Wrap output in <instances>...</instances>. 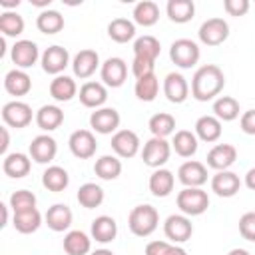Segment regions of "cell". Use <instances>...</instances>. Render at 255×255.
I'll list each match as a JSON object with an SVG mask.
<instances>
[{
	"label": "cell",
	"mask_w": 255,
	"mask_h": 255,
	"mask_svg": "<svg viewBox=\"0 0 255 255\" xmlns=\"http://www.w3.org/2000/svg\"><path fill=\"white\" fill-rule=\"evenodd\" d=\"M245 185H247L251 191H255V167H251V169L245 173Z\"/></svg>",
	"instance_id": "52"
},
{
	"label": "cell",
	"mask_w": 255,
	"mask_h": 255,
	"mask_svg": "<svg viewBox=\"0 0 255 255\" xmlns=\"http://www.w3.org/2000/svg\"><path fill=\"white\" fill-rule=\"evenodd\" d=\"M239 126H241V131L247 133V135H255V108L253 110H247L241 114L239 118Z\"/></svg>",
	"instance_id": "49"
},
{
	"label": "cell",
	"mask_w": 255,
	"mask_h": 255,
	"mask_svg": "<svg viewBox=\"0 0 255 255\" xmlns=\"http://www.w3.org/2000/svg\"><path fill=\"white\" fill-rule=\"evenodd\" d=\"M153 68H155V62H149V60H143V58H135V56H133L131 74L135 76V80H139V78H143V76H149V74H155Z\"/></svg>",
	"instance_id": "47"
},
{
	"label": "cell",
	"mask_w": 255,
	"mask_h": 255,
	"mask_svg": "<svg viewBox=\"0 0 255 255\" xmlns=\"http://www.w3.org/2000/svg\"><path fill=\"white\" fill-rule=\"evenodd\" d=\"M30 167H32V157H30V155H26V153L14 151V153L4 155L2 171H4L8 177H12V179L26 177V175L30 173Z\"/></svg>",
	"instance_id": "22"
},
{
	"label": "cell",
	"mask_w": 255,
	"mask_h": 255,
	"mask_svg": "<svg viewBox=\"0 0 255 255\" xmlns=\"http://www.w3.org/2000/svg\"><path fill=\"white\" fill-rule=\"evenodd\" d=\"M4 90L10 94V96H26L30 90H32V78L24 72V70H10L6 76H4Z\"/></svg>",
	"instance_id": "25"
},
{
	"label": "cell",
	"mask_w": 255,
	"mask_h": 255,
	"mask_svg": "<svg viewBox=\"0 0 255 255\" xmlns=\"http://www.w3.org/2000/svg\"><path fill=\"white\" fill-rule=\"evenodd\" d=\"M0 6L4 10H12V8H18L20 6V0H0Z\"/></svg>",
	"instance_id": "53"
},
{
	"label": "cell",
	"mask_w": 255,
	"mask_h": 255,
	"mask_svg": "<svg viewBox=\"0 0 255 255\" xmlns=\"http://www.w3.org/2000/svg\"><path fill=\"white\" fill-rule=\"evenodd\" d=\"M40 64H42V70L46 74H52L54 78L56 76H62V72L70 66V52L64 46H58V44L48 46L42 52Z\"/></svg>",
	"instance_id": "8"
},
{
	"label": "cell",
	"mask_w": 255,
	"mask_h": 255,
	"mask_svg": "<svg viewBox=\"0 0 255 255\" xmlns=\"http://www.w3.org/2000/svg\"><path fill=\"white\" fill-rule=\"evenodd\" d=\"M68 145H70V151L78 159H90V157L96 155V149H98L96 135L90 129H76V131H72V135L68 139Z\"/></svg>",
	"instance_id": "11"
},
{
	"label": "cell",
	"mask_w": 255,
	"mask_h": 255,
	"mask_svg": "<svg viewBox=\"0 0 255 255\" xmlns=\"http://www.w3.org/2000/svg\"><path fill=\"white\" fill-rule=\"evenodd\" d=\"M10 58H12V62L16 64L18 70H26V68H32L38 62V58H42V56H40V50H38L36 42L18 40V42H14V46L10 50Z\"/></svg>",
	"instance_id": "13"
},
{
	"label": "cell",
	"mask_w": 255,
	"mask_h": 255,
	"mask_svg": "<svg viewBox=\"0 0 255 255\" xmlns=\"http://www.w3.org/2000/svg\"><path fill=\"white\" fill-rule=\"evenodd\" d=\"M8 207H10V205H6V203H0V209H2V227L8 223Z\"/></svg>",
	"instance_id": "55"
},
{
	"label": "cell",
	"mask_w": 255,
	"mask_h": 255,
	"mask_svg": "<svg viewBox=\"0 0 255 255\" xmlns=\"http://www.w3.org/2000/svg\"><path fill=\"white\" fill-rule=\"evenodd\" d=\"M177 207L187 217H197L207 211L209 207V195L201 187H183L177 193Z\"/></svg>",
	"instance_id": "3"
},
{
	"label": "cell",
	"mask_w": 255,
	"mask_h": 255,
	"mask_svg": "<svg viewBox=\"0 0 255 255\" xmlns=\"http://www.w3.org/2000/svg\"><path fill=\"white\" fill-rule=\"evenodd\" d=\"M104 197H106V195H104V189H102L98 183H92V181L80 185L78 195H76L78 203H80L82 207H86V209H96V207H100V205L104 203Z\"/></svg>",
	"instance_id": "40"
},
{
	"label": "cell",
	"mask_w": 255,
	"mask_h": 255,
	"mask_svg": "<svg viewBox=\"0 0 255 255\" xmlns=\"http://www.w3.org/2000/svg\"><path fill=\"white\" fill-rule=\"evenodd\" d=\"M94 173L104 179V181H112V179H118L120 173H122V161L118 155H102L96 159L94 163Z\"/></svg>",
	"instance_id": "38"
},
{
	"label": "cell",
	"mask_w": 255,
	"mask_h": 255,
	"mask_svg": "<svg viewBox=\"0 0 255 255\" xmlns=\"http://www.w3.org/2000/svg\"><path fill=\"white\" fill-rule=\"evenodd\" d=\"M239 233L245 241H255V211H247L239 217Z\"/></svg>",
	"instance_id": "46"
},
{
	"label": "cell",
	"mask_w": 255,
	"mask_h": 255,
	"mask_svg": "<svg viewBox=\"0 0 255 255\" xmlns=\"http://www.w3.org/2000/svg\"><path fill=\"white\" fill-rule=\"evenodd\" d=\"M177 179L183 187H201L207 181V165L197 159L183 161L177 169Z\"/></svg>",
	"instance_id": "14"
},
{
	"label": "cell",
	"mask_w": 255,
	"mask_h": 255,
	"mask_svg": "<svg viewBox=\"0 0 255 255\" xmlns=\"http://www.w3.org/2000/svg\"><path fill=\"white\" fill-rule=\"evenodd\" d=\"M108 36L118 42V44H126L129 40L135 38V24L133 20H128V18H114L110 24H108Z\"/></svg>",
	"instance_id": "36"
},
{
	"label": "cell",
	"mask_w": 255,
	"mask_h": 255,
	"mask_svg": "<svg viewBox=\"0 0 255 255\" xmlns=\"http://www.w3.org/2000/svg\"><path fill=\"white\" fill-rule=\"evenodd\" d=\"M46 225L56 231V233H62V231H68L70 225H72V209L66 205V203H54L52 207H48L46 211Z\"/></svg>",
	"instance_id": "23"
},
{
	"label": "cell",
	"mask_w": 255,
	"mask_h": 255,
	"mask_svg": "<svg viewBox=\"0 0 255 255\" xmlns=\"http://www.w3.org/2000/svg\"><path fill=\"white\" fill-rule=\"evenodd\" d=\"M133 92H135V98L139 102H153L157 92H159V80L155 74H149V76H143L139 80H135V86H133Z\"/></svg>",
	"instance_id": "44"
},
{
	"label": "cell",
	"mask_w": 255,
	"mask_h": 255,
	"mask_svg": "<svg viewBox=\"0 0 255 255\" xmlns=\"http://www.w3.org/2000/svg\"><path fill=\"white\" fill-rule=\"evenodd\" d=\"M165 255H187V251H185L183 247H179V245H171Z\"/></svg>",
	"instance_id": "54"
},
{
	"label": "cell",
	"mask_w": 255,
	"mask_h": 255,
	"mask_svg": "<svg viewBox=\"0 0 255 255\" xmlns=\"http://www.w3.org/2000/svg\"><path fill=\"white\" fill-rule=\"evenodd\" d=\"M12 225L18 233L22 235H30L34 231L40 229L42 225V215L38 209H28V211H20V213H14L12 217Z\"/></svg>",
	"instance_id": "35"
},
{
	"label": "cell",
	"mask_w": 255,
	"mask_h": 255,
	"mask_svg": "<svg viewBox=\"0 0 255 255\" xmlns=\"http://www.w3.org/2000/svg\"><path fill=\"white\" fill-rule=\"evenodd\" d=\"M42 185L48 189V191H54V193H60L64 191L68 185H70V175L64 167L60 165H48L42 173Z\"/></svg>",
	"instance_id": "32"
},
{
	"label": "cell",
	"mask_w": 255,
	"mask_h": 255,
	"mask_svg": "<svg viewBox=\"0 0 255 255\" xmlns=\"http://www.w3.org/2000/svg\"><path fill=\"white\" fill-rule=\"evenodd\" d=\"M64 251L68 255H88L92 251V237L80 229H72L64 237Z\"/></svg>",
	"instance_id": "30"
},
{
	"label": "cell",
	"mask_w": 255,
	"mask_h": 255,
	"mask_svg": "<svg viewBox=\"0 0 255 255\" xmlns=\"http://www.w3.org/2000/svg\"><path fill=\"white\" fill-rule=\"evenodd\" d=\"M2 143H0V153L8 155V145H10V135H8V126H4L2 129Z\"/></svg>",
	"instance_id": "51"
},
{
	"label": "cell",
	"mask_w": 255,
	"mask_h": 255,
	"mask_svg": "<svg viewBox=\"0 0 255 255\" xmlns=\"http://www.w3.org/2000/svg\"><path fill=\"white\" fill-rule=\"evenodd\" d=\"M169 247H171V243H167V241H149L145 245V255H165Z\"/></svg>",
	"instance_id": "50"
},
{
	"label": "cell",
	"mask_w": 255,
	"mask_h": 255,
	"mask_svg": "<svg viewBox=\"0 0 255 255\" xmlns=\"http://www.w3.org/2000/svg\"><path fill=\"white\" fill-rule=\"evenodd\" d=\"M131 16H133V24L149 28L159 20V6L155 2H151V0H141V2H137L133 6Z\"/></svg>",
	"instance_id": "33"
},
{
	"label": "cell",
	"mask_w": 255,
	"mask_h": 255,
	"mask_svg": "<svg viewBox=\"0 0 255 255\" xmlns=\"http://www.w3.org/2000/svg\"><path fill=\"white\" fill-rule=\"evenodd\" d=\"M50 96L56 100V102H70L72 98L78 96V86H76V80L62 74V76H56L52 82H50Z\"/></svg>",
	"instance_id": "28"
},
{
	"label": "cell",
	"mask_w": 255,
	"mask_h": 255,
	"mask_svg": "<svg viewBox=\"0 0 255 255\" xmlns=\"http://www.w3.org/2000/svg\"><path fill=\"white\" fill-rule=\"evenodd\" d=\"M36 126L42 129V131H54L58 129L62 124H64V112L54 106V104H48V106H42L38 112H36Z\"/></svg>",
	"instance_id": "26"
},
{
	"label": "cell",
	"mask_w": 255,
	"mask_h": 255,
	"mask_svg": "<svg viewBox=\"0 0 255 255\" xmlns=\"http://www.w3.org/2000/svg\"><path fill=\"white\" fill-rule=\"evenodd\" d=\"M32 4L34 6H46L48 8L50 6V0H32Z\"/></svg>",
	"instance_id": "58"
},
{
	"label": "cell",
	"mask_w": 255,
	"mask_h": 255,
	"mask_svg": "<svg viewBox=\"0 0 255 255\" xmlns=\"http://www.w3.org/2000/svg\"><path fill=\"white\" fill-rule=\"evenodd\" d=\"M199 143H197V135L195 131H189V129H179L173 133V139H171V149L179 155V157H191L195 155Z\"/></svg>",
	"instance_id": "31"
},
{
	"label": "cell",
	"mask_w": 255,
	"mask_h": 255,
	"mask_svg": "<svg viewBox=\"0 0 255 255\" xmlns=\"http://www.w3.org/2000/svg\"><path fill=\"white\" fill-rule=\"evenodd\" d=\"M24 18L14 10H4L0 14V32L4 38H16L24 32Z\"/></svg>",
	"instance_id": "43"
},
{
	"label": "cell",
	"mask_w": 255,
	"mask_h": 255,
	"mask_svg": "<svg viewBox=\"0 0 255 255\" xmlns=\"http://www.w3.org/2000/svg\"><path fill=\"white\" fill-rule=\"evenodd\" d=\"M221 131H223L221 122L215 116H201L195 122V135H197V139H201L205 143L217 141L221 137Z\"/></svg>",
	"instance_id": "27"
},
{
	"label": "cell",
	"mask_w": 255,
	"mask_h": 255,
	"mask_svg": "<svg viewBox=\"0 0 255 255\" xmlns=\"http://www.w3.org/2000/svg\"><path fill=\"white\" fill-rule=\"evenodd\" d=\"M161 52V44L155 36L151 34H145V36H139L135 38L133 42V56L135 58H143V60H149V62H155L157 56Z\"/></svg>",
	"instance_id": "37"
},
{
	"label": "cell",
	"mask_w": 255,
	"mask_h": 255,
	"mask_svg": "<svg viewBox=\"0 0 255 255\" xmlns=\"http://www.w3.org/2000/svg\"><path fill=\"white\" fill-rule=\"evenodd\" d=\"M171 155V143L163 137H149L145 143H143V149H141V159L147 167H153V169H159L161 165L167 163Z\"/></svg>",
	"instance_id": "5"
},
{
	"label": "cell",
	"mask_w": 255,
	"mask_h": 255,
	"mask_svg": "<svg viewBox=\"0 0 255 255\" xmlns=\"http://www.w3.org/2000/svg\"><path fill=\"white\" fill-rule=\"evenodd\" d=\"M36 28L46 34V36H52V34H58L62 28H64V16L58 12V10H52V8H46L38 14L36 18Z\"/></svg>",
	"instance_id": "39"
},
{
	"label": "cell",
	"mask_w": 255,
	"mask_h": 255,
	"mask_svg": "<svg viewBox=\"0 0 255 255\" xmlns=\"http://www.w3.org/2000/svg\"><path fill=\"white\" fill-rule=\"evenodd\" d=\"M118 235V223L110 215H100L92 221V239L98 243H112Z\"/></svg>",
	"instance_id": "29"
},
{
	"label": "cell",
	"mask_w": 255,
	"mask_h": 255,
	"mask_svg": "<svg viewBox=\"0 0 255 255\" xmlns=\"http://www.w3.org/2000/svg\"><path fill=\"white\" fill-rule=\"evenodd\" d=\"M225 88V74L215 64H205L195 70L191 78V96L197 102L215 100Z\"/></svg>",
	"instance_id": "1"
},
{
	"label": "cell",
	"mask_w": 255,
	"mask_h": 255,
	"mask_svg": "<svg viewBox=\"0 0 255 255\" xmlns=\"http://www.w3.org/2000/svg\"><path fill=\"white\" fill-rule=\"evenodd\" d=\"M199 42L205 46H219L229 38V24L223 18H209L197 30Z\"/></svg>",
	"instance_id": "7"
},
{
	"label": "cell",
	"mask_w": 255,
	"mask_h": 255,
	"mask_svg": "<svg viewBox=\"0 0 255 255\" xmlns=\"http://www.w3.org/2000/svg\"><path fill=\"white\" fill-rule=\"evenodd\" d=\"M223 10L229 16H245L249 12V0H225Z\"/></svg>",
	"instance_id": "48"
},
{
	"label": "cell",
	"mask_w": 255,
	"mask_h": 255,
	"mask_svg": "<svg viewBox=\"0 0 255 255\" xmlns=\"http://www.w3.org/2000/svg\"><path fill=\"white\" fill-rule=\"evenodd\" d=\"M237 159V149L231 143H217L207 151V165L215 171L229 169Z\"/></svg>",
	"instance_id": "19"
},
{
	"label": "cell",
	"mask_w": 255,
	"mask_h": 255,
	"mask_svg": "<svg viewBox=\"0 0 255 255\" xmlns=\"http://www.w3.org/2000/svg\"><path fill=\"white\" fill-rule=\"evenodd\" d=\"M199 56H201V52H199L197 42H193L189 38H179V40L171 42V46H169V58L181 70L193 68L199 62Z\"/></svg>",
	"instance_id": "4"
},
{
	"label": "cell",
	"mask_w": 255,
	"mask_h": 255,
	"mask_svg": "<svg viewBox=\"0 0 255 255\" xmlns=\"http://www.w3.org/2000/svg\"><path fill=\"white\" fill-rule=\"evenodd\" d=\"M100 78H102L104 86L120 88V86H124V82L128 78V64L118 56L108 58L100 68Z\"/></svg>",
	"instance_id": "12"
},
{
	"label": "cell",
	"mask_w": 255,
	"mask_h": 255,
	"mask_svg": "<svg viewBox=\"0 0 255 255\" xmlns=\"http://www.w3.org/2000/svg\"><path fill=\"white\" fill-rule=\"evenodd\" d=\"M147 128L151 131L153 137H167L171 133H175V118L167 112H159V114H153L147 122Z\"/></svg>",
	"instance_id": "42"
},
{
	"label": "cell",
	"mask_w": 255,
	"mask_h": 255,
	"mask_svg": "<svg viewBox=\"0 0 255 255\" xmlns=\"http://www.w3.org/2000/svg\"><path fill=\"white\" fill-rule=\"evenodd\" d=\"M227 255H251L247 249H241V247H235V249H231Z\"/></svg>",
	"instance_id": "56"
},
{
	"label": "cell",
	"mask_w": 255,
	"mask_h": 255,
	"mask_svg": "<svg viewBox=\"0 0 255 255\" xmlns=\"http://www.w3.org/2000/svg\"><path fill=\"white\" fill-rule=\"evenodd\" d=\"M241 189V179L235 171H217L211 177V191L219 197H233Z\"/></svg>",
	"instance_id": "21"
},
{
	"label": "cell",
	"mask_w": 255,
	"mask_h": 255,
	"mask_svg": "<svg viewBox=\"0 0 255 255\" xmlns=\"http://www.w3.org/2000/svg\"><path fill=\"white\" fill-rule=\"evenodd\" d=\"M98 68H102V64H100V56H98L96 50H90V48L80 50V52L74 56V60H72L74 76L80 78V80H88V78H92V76L96 74Z\"/></svg>",
	"instance_id": "16"
},
{
	"label": "cell",
	"mask_w": 255,
	"mask_h": 255,
	"mask_svg": "<svg viewBox=\"0 0 255 255\" xmlns=\"http://www.w3.org/2000/svg\"><path fill=\"white\" fill-rule=\"evenodd\" d=\"M112 149L118 157H133L139 151V137L131 129H118L112 135Z\"/></svg>",
	"instance_id": "18"
},
{
	"label": "cell",
	"mask_w": 255,
	"mask_h": 255,
	"mask_svg": "<svg viewBox=\"0 0 255 255\" xmlns=\"http://www.w3.org/2000/svg\"><path fill=\"white\" fill-rule=\"evenodd\" d=\"M163 96L171 104H183L189 98V84L185 76L179 72H169L163 80Z\"/></svg>",
	"instance_id": "17"
},
{
	"label": "cell",
	"mask_w": 255,
	"mask_h": 255,
	"mask_svg": "<svg viewBox=\"0 0 255 255\" xmlns=\"http://www.w3.org/2000/svg\"><path fill=\"white\" fill-rule=\"evenodd\" d=\"M36 195L28 189H18L10 195L8 199V205L12 207L14 213H20V211H28V209H36Z\"/></svg>",
	"instance_id": "45"
},
{
	"label": "cell",
	"mask_w": 255,
	"mask_h": 255,
	"mask_svg": "<svg viewBox=\"0 0 255 255\" xmlns=\"http://www.w3.org/2000/svg\"><path fill=\"white\" fill-rule=\"evenodd\" d=\"M149 191L153 197H167L171 191H173V185H175V175L165 169V167H159L155 169L151 175H149Z\"/></svg>",
	"instance_id": "24"
},
{
	"label": "cell",
	"mask_w": 255,
	"mask_h": 255,
	"mask_svg": "<svg viewBox=\"0 0 255 255\" xmlns=\"http://www.w3.org/2000/svg\"><path fill=\"white\" fill-rule=\"evenodd\" d=\"M163 233L169 241L173 243H185L187 239H191L193 235V225H191V219L183 213H173L165 219L163 223Z\"/></svg>",
	"instance_id": "9"
},
{
	"label": "cell",
	"mask_w": 255,
	"mask_h": 255,
	"mask_svg": "<svg viewBox=\"0 0 255 255\" xmlns=\"http://www.w3.org/2000/svg\"><path fill=\"white\" fill-rule=\"evenodd\" d=\"M32 118H36V116L32 114V108L26 102L12 100V102L4 104V108H2V120H4V124L8 128L22 129V128L30 126Z\"/></svg>",
	"instance_id": "6"
},
{
	"label": "cell",
	"mask_w": 255,
	"mask_h": 255,
	"mask_svg": "<svg viewBox=\"0 0 255 255\" xmlns=\"http://www.w3.org/2000/svg\"><path fill=\"white\" fill-rule=\"evenodd\" d=\"M159 223V213L153 205H135L128 215V227L135 237H149Z\"/></svg>",
	"instance_id": "2"
},
{
	"label": "cell",
	"mask_w": 255,
	"mask_h": 255,
	"mask_svg": "<svg viewBox=\"0 0 255 255\" xmlns=\"http://www.w3.org/2000/svg\"><path fill=\"white\" fill-rule=\"evenodd\" d=\"M239 102L231 96H219L215 102H213V116L219 120V122H233L239 118Z\"/></svg>",
	"instance_id": "41"
},
{
	"label": "cell",
	"mask_w": 255,
	"mask_h": 255,
	"mask_svg": "<svg viewBox=\"0 0 255 255\" xmlns=\"http://www.w3.org/2000/svg\"><path fill=\"white\" fill-rule=\"evenodd\" d=\"M28 151H30V157L36 163H50L58 153V143H56V139L52 135L40 133L30 141Z\"/></svg>",
	"instance_id": "15"
},
{
	"label": "cell",
	"mask_w": 255,
	"mask_h": 255,
	"mask_svg": "<svg viewBox=\"0 0 255 255\" xmlns=\"http://www.w3.org/2000/svg\"><path fill=\"white\" fill-rule=\"evenodd\" d=\"M78 98H80L82 106L100 110V108H104V104L108 100V88L102 82H86V84H82Z\"/></svg>",
	"instance_id": "20"
},
{
	"label": "cell",
	"mask_w": 255,
	"mask_h": 255,
	"mask_svg": "<svg viewBox=\"0 0 255 255\" xmlns=\"http://www.w3.org/2000/svg\"><path fill=\"white\" fill-rule=\"evenodd\" d=\"M167 18L175 24H185L189 20H193L195 16V4L193 0H169L165 6Z\"/></svg>",
	"instance_id": "34"
},
{
	"label": "cell",
	"mask_w": 255,
	"mask_h": 255,
	"mask_svg": "<svg viewBox=\"0 0 255 255\" xmlns=\"http://www.w3.org/2000/svg\"><path fill=\"white\" fill-rule=\"evenodd\" d=\"M90 255H114V251H110V249H96Z\"/></svg>",
	"instance_id": "57"
},
{
	"label": "cell",
	"mask_w": 255,
	"mask_h": 255,
	"mask_svg": "<svg viewBox=\"0 0 255 255\" xmlns=\"http://www.w3.org/2000/svg\"><path fill=\"white\" fill-rule=\"evenodd\" d=\"M120 112L116 108H100L94 110L90 116V128L96 133L108 135V133H116L120 128Z\"/></svg>",
	"instance_id": "10"
}]
</instances>
